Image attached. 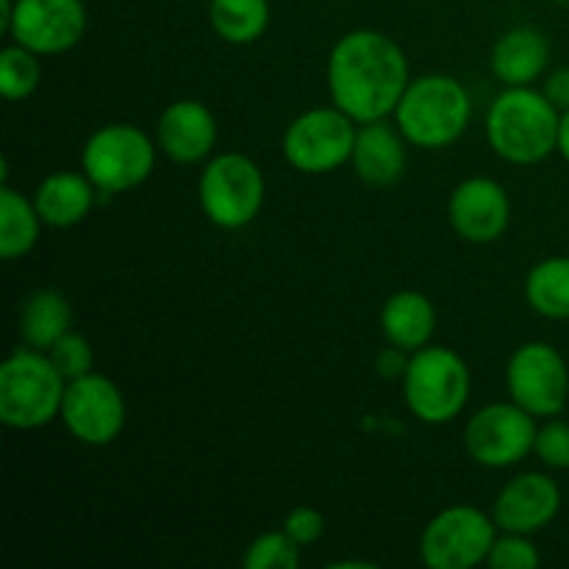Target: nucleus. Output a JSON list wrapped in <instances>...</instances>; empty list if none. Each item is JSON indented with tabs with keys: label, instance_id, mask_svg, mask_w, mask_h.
<instances>
[{
	"label": "nucleus",
	"instance_id": "f257e3e1",
	"mask_svg": "<svg viewBox=\"0 0 569 569\" xmlns=\"http://www.w3.org/2000/svg\"><path fill=\"white\" fill-rule=\"evenodd\" d=\"M326 78L333 106L359 126L395 114L411 83L403 48L372 28L345 33L333 44Z\"/></svg>",
	"mask_w": 569,
	"mask_h": 569
},
{
	"label": "nucleus",
	"instance_id": "f03ea898",
	"mask_svg": "<svg viewBox=\"0 0 569 569\" xmlns=\"http://www.w3.org/2000/svg\"><path fill=\"white\" fill-rule=\"evenodd\" d=\"M561 111L533 87H506L489 106V148L509 164H539L556 153Z\"/></svg>",
	"mask_w": 569,
	"mask_h": 569
},
{
	"label": "nucleus",
	"instance_id": "7ed1b4c3",
	"mask_svg": "<svg viewBox=\"0 0 569 569\" xmlns=\"http://www.w3.org/2000/svg\"><path fill=\"white\" fill-rule=\"evenodd\" d=\"M470 117V92L459 78L445 72L415 78L395 109V122L406 142L422 150H442L459 142Z\"/></svg>",
	"mask_w": 569,
	"mask_h": 569
},
{
	"label": "nucleus",
	"instance_id": "20e7f679",
	"mask_svg": "<svg viewBox=\"0 0 569 569\" xmlns=\"http://www.w3.org/2000/svg\"><path fill=\"white\" fill-rule=\"evenodd\" d=\"M67 378L50 356L37 348H17L0 365V422L14 431H33L61 415Z\"/></svg>",
	"mask_w": 569,
	"mask_h": 569
},
{
	"label": "nucleus",
	"instance_id": "39448f33",
	"mask_svg": "<svg viewBox=\"0 0 569 569\" xmlns=\"http://www.w3.org/2000/svg\"><path fill=\"white\" fill-rule=\"evenodd\" d=\"M470 387V367L450 348L415 350L403 372L406 406L426 426L453 422L467 409Z\"/></svg>",
	"mask_w": 569,
	"mask_h": 569
},
{
	"label": "nucleus",
	"instance_id": "423d86ee",
	"mask_svg": "<svg viewBox=\"0 0 569 569\" xmlns=\"http://www.w3.org/2000/svg\"><path fill=\"white\" fill-rule=\"evenodd\" d=\"M264 172L250 156L237 150L214 156L200 172V209L222 231H239L250 226L264 206Z\"/></svg>",
	"mask_w": 569,
	"mask_h": 569
},
{
	"label": "nucleus",
	"instance_id": "0eeeda50",
	"mask_svg": "<svg viewBox=\"0 0 569 569\" xmlns=\"http://www.w3.org/2000/svg\"><path fill=\"white\" fill-rule=\"evenodd\" d=\"M156 167V144L142 128L111 122L98 128L81 150V170L98 192L120 194L142 187Z\"/></svg>",
	"mask_w": 569,
	"mask_h": 569
},
{
	"label": "nucleus",
	"instance_id": "6e6552de",
	"mask_svg": "<svg viewBox=\"0 0 569 569\" xmlns=\"http://www.w3.org/2000/svg\"><path fill=\"white\" fill-rule=\"evenodd\" d=\"M498 539V522L476 506H450L439 511L420 537V559L431 569H472L487 565Z\"/></svg>",
	"mask_w": 569,
	"mask_h": 569
},
{
	"label": "nucleus",
	"instance_id": "1a4fd4ad",
	"mask_svg": "<svg viewBox=\"0 0 569 569\" xmlns=\"http://www.w3.org/2000/svg\"><path fill=\"white\" fill-rule=\"evenodd\" d=\"M356 133L353 117L337 106L303 111L283 133V156L303 176H328L350 161Z\"/></svg>",
	"mask_w": 569,
	"mask_h": 569
},
{
	"label": "nucleus",
	"instance_id": "9d476101",
	"mask_svg": "<svg viewBox=\"0 0 569 569\" xmlns=\"http://www.w3.org/2000/svg\"><path fill=\"white\" fill-rule=\"evenodd\" d=\"M506 387L511 400L537 420L559 417L569 400V367L565 356L548 342L520 345L506 365Z\"/></svg>",
	"mask_w": 569,
	"mask_h": 569
},
{
	"label": "nucleus",
	"instance_id": "9b49d317",
	"mask_svg": "<svg viewBox=\"0 0 569 569\" xmlns=\"http://www.w3.org/2000/svg\"><path fill=\"white\" fill-rule=\"evenodd\" d=\"M537 417L528 415L515 400L483 406L465 428V448L476 465L506 470L520 465L537 445Z\"/></svg>",
	"mask_w": 569,
	"mask_h": 569
},
{
	"label": "nucleus",
	"instance_id": "f8f14e48",
	"mask_svg": "<svg viewBox=\"0 0 569 569\" xmlns=\"http://www.w3.org/2000/svg\"><path fill=\"white\" fill-rule=\"evenodd\" d=\"M59 420L81 445L106 448L126 428V398L111 378L89 372L67 383Z\"/></svg>",
	"mask_w": 569,
	"mask_h": 569
},
{
	"label": "nucleus",
	"instance_id": "ddd939ff",
	"mask_svg": "<svg viewBox=\"0 0 569 569\" xmlns=\"http://www.w3.org/2000/svg\"><path fill=\"white\" fill-rule=\"evenodd\" d=\"M89 14L83 0H14L9 37L39 56L67 53L83 39Z\"/></svg>",
	"mask_w": 569,
	"mask_h": 569
},
{
	"label": "nucleus",
	"instance_id": "4468645a",
	"mask_svg": "<svg viewBox=\"0 0 569 569\" xmlns=\"http://www.w3.org/2000/svg\"><path fill=\"white\" fill-rule=\"evenodd\" d=\"M448 214L465 242L489 244L503 237L511 222L509 192L495 178H467L450 194Z\"/></svg>",
	"mask_w": 569,
	"mask_h": 569
},
{
	"label": "nucleus",
	"instance_id": "2eb2a0df",
	"mask_svg": "<svg viewBox=\"0 0 569 569\" xmlns=\"http://www.w3.org/2000/svg\"><path fill=\"white\" fill-rule=\"evenodd\" d=\"M559 483L545 472H522L500 489L492 517L500 531L531 537V533L548 528L559 517Z\"/></svg>",
	"mask_w": 569,
	"mask_h": 569
},
{
	"label": "nucleus",
	"instance_id": "dca6fc26",
	"mask_svg": "<svg viewBox=\"0 0 569 569\" xmlns=\"http://www.w3.org/2000/svg\"><path fill=\"white\" fill-rule=\"evenodd\" d=\"M156 139L167 159L178 164H198L214 150L217 120L200 100H176L161 111Z\"/></svg>",
	"mask_w": 569,
	"mask_h": 569
},
{
	"label": "nucleus",
	"instance_id": "f3484780",
	"mask_svg": "<svg viewBox=\"0 0 569 569\" xmlns=\"http://www.w3.org/2000/svg\"><path fill=\"white\" fill-rule=\"evenodd\" d=\"M350 164L370 187H392L406 172V137L383 120L361 122Z\"/></svg>",
	"mask_w": 569,
	"mask_h": 569
},
{
	"label": "nucleus",
	"instance_id": "a211bd4d",
	"mask_svg": "<svg viewBox=\"0 0 569 569\" xmlns=\"http://www.w3.org/2000/svg\"><path fill=\"white\" fill-rule=\"evenodd\" d=\"M550 64V42L537 28H511L495 42L489 67L503 87H531Z\"/></svg>",
	"mask_w": 569,
	"mask_h": 569
},
{
	"label": "nucleus",
	"instance_id": "6ab92c4d",
	"mask_svg": "<svg viewBox=\"0 0 569 569\" xmlns=\"http://www.w3.org/2000/svg\"><path fill=\"white\" fill-rule=\"evenodd\" d=\"M94 187L87 172H50L33 192V206L44 226L72 228L89 217L94 206Z\"/></svg>",
	"mask_w": 569,
	"mask_h": 569
},
{
	"label": "nucleus",
	"instance_id": "aec40b11",
	"mask_svg": "<svg viewBox=\"0 0 569 569\" xmlns=\"http://www.w3.org/2000/svg\"><path fill=\"white\" fill-rule=\"evenodd\" d=\"M381 331L392 348L403 353L426 348L437 331V311L422 292L403 289L389 295L381 309Z\"/></svg>",
	"mask_w": 569,
	"mask_h": 569
},
{
	"label": "nucleus",
	"instance_id": "412c9836",
	"mask_svg": "<svg viewBox=\"0 0 569 569\" xmlns=\"http://www.w3.org/2000/svg\"><path fill=\"white\" fill-rule=\"evenodd\" d=\"M70 300L56 289H39L20 309V337L28 348L48 353L67 331H70Z\"/></svg>",
	"mask_w": 569,
	"mask_h": 569
},
{
	"label": "nucleus",
	"instance_id": "4be33fe9",
	"mask_svg": "<svg viewBox=\"0 0 569 569\" xmlns=\"http://www.w3.org/2000/svg\"><path fill=\"white\" fill-rule=\"evenodd\" d=\"M39 231H42V217L33 200L3 183L0 187V256L6 261L28 256L37 248Z\"/></svg>",
	"mask_w": 569,
	"mask_h": 569
},
{
	"label": "nucleus",
	"instance_id": "5701e85b",
	"mask_svg": "<svg viewBox=\"0 0 569 569\" xmlns=\"http://www.w3.org/2000/svg\"><path fill=\"white\" fill-rule=\"evenodd\" d=\"M526 300L548 320H569V256H550L531 267Z\"/></svg>",
	"mask_w": 569,
	"mask_h": 569
},
{
	"label": "nucleus",
	"instance_id": "b1692460",
	"mask_svg": "<svg viewBox=\"0 0 569 569\" xmlns=\"http://www.w3.org/2000/svg\"><path fill=\"white\" fill-rule=\"evenodd\" d=\"M209 20L222 42L250 44L270 26V0H211Z\"/></svg>",
	"mask_w": 569,
	"mask_h": 569
},
{
	"label": "nucleus",
	"instance_id": "393cba45",
	"mask_svg": "<svg viewBox=\"0 0 569 569\" xmlns=\"http://www.w3.org/2000/svg\"><path fill=\"white\" fill-rule=\"evenodd\" d=\"M42 56L22 44H9L0 53V92L6 100L31 98L42 81Z\"/></svg>",
	"mask_w": 569,
	"mask_h": 569
},
{
	"label": "nucleus",
	"instance_id": "a878e982",
	"mask_svg": "<svg viewBox=\"0 0 569 569\" xmlns=\"http://www.w3.org/2000/svg\"><path fill=\"white\" fill-rule=\"evenodd\" d=\"M248 569H298L300 545L287 531H264L248 545L242 556Z\"/></svg>",
	"mask_w": 569,
	"mask_h": 569
},
{
	"label": "nucleus",
	"instance_id": "bb28decb",
	"mask_svg": "<svg viewBox=\"0 0 569 569\" xmlns=\"http://www.w3.org/2000/svg\"><path fill=\"white\" fill-rule=\"evenodd\" d=\"M48 356L56 365V370L67 378V383L76 381V378L89 376L94 365L92 345H89L87 337H81V333L76 331H67L64 337L48 350Z\"/></svg>",
	"mask_w": 569,
	"mask_h": 569
},
{
	"label": "nucleus",
	"instance_id": "cd10ccee",
	"mask_svg": "<svg viewBox=\"0 0 569 569\" xmlns=\"http://www.w3.org/2000/svg\"><path fill=\"white\" fill-rule=\"evenodd\" d=\"M487 565L492 569H537L542 565L537 545L526 533H506L495 539Z\"/></svg>",
	"mask_w": 569,
	"mask_h": 569
},
{
	"label": "nucleus",
	"instance_id": "c85d7f7f",
	"mask_svg": "<svg viewBox=\"0 0 569 569\" xmlns=\"http://www.w3.org/2000/svg\"><path fill=\"white\" fill-rule=\"evenodd\" d=\"M533 453L550 470H569V422L559 420V417H550L537 431Z\"/></svg>",
	"mask_w": 569,
	"mask_h": 569
},
{
	"label": "nucleus",
	"instance_id": "c756f323",
	"mask_svg": "<svg viewBox=\"0 0 569 569\" xmlns=\"http://www.w3.org/2000/svg\"><path fill=\"white\" fill-rule=\"evenodd\" d=\"M283 531H287L300 548H306V545H315L317 539L322 537V531H326V517H322L315 506H298V509L289 511L287 520H283Z\"/></svg>",
	"mask_w": 569,
	"mask_h": 569
},
{
	"label": "nucleus",
	"instance_id": "7c9ffc66",
	"mask_svg": "<svg viewBox=\"0 0 569 569\" xmlns=\"http://www.w3.org/2000/svg\"><path fill=\"white\" fill-rule=\"evenodd\" d=\"M545 98L556 106L559 111L569 109V67H559L545 78Z\"/></svg>",
	"mask_w": 569,
	"mask_h": 569
},
{
	"label": "nucleus",
	"instance_id": "2f4dec72",
	"mask_svg": "<svg viewBox=\"0 0 569 569\" xmlns=\"http://www.w3.org/2000/svg\"><path fill=\"white\" fill-rule=\"evenodd\" d=\"M556 150L561 153V159L569 164V109L561 111V122H559V144Z\"/></svg>",
	"mask_w": 569,
	"mask_h": 569
},
{
	"label": "nucleus",
	"instance_id": "473e14b6",
	"mask_svg": "<svg viewBox=\"0 0 569 569\" xmlns=\"http://www.w3.org/2000/svg\"><path fill=\"white\" fill-rule=\"evenodd\" d=\"M11 14H14V0H0V31H9Z\"/></svg>",
	"mask_w": 569,
	"mask_h": 569
}]
</instances>
